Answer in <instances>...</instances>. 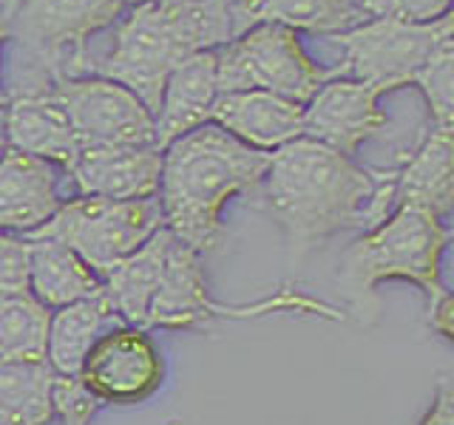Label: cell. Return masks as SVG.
<instances>
[{"mask_svg":"<svg viewBox=\"0 0 454 425\" xmlns=\"http://www.w3.org/2000/svg\"><path fill=\"white\" fill-rule=\"evenodd\" d=\"M216 97V49L199 51L184 60L165 85L162 105L153 117L156 148L165 151L174 139L210 122V108Z\"/></svg>","mask_w":454,"mask_h":425,"instance_id":"cell-17","label":"cell"},{"mask_svg":"<svg viewBox=\"0 0 454 425\" xmlns=\"http://www.w3.org/2000/svg\"><path fill=\"white\" fill-rule=\"evenodd\" d=\"M26 238V236H23ZM28 241V290L43 306L63 309L91 298L103 287L94 269L80 255L54 238H26Z\"/></svg>","mask_w":454,"mask_h":425,"instance_id":"cell-20","label":"cell"},{"mask_svg":"<svg viewBox=\"0 0 454 425\" xmlns=\"http://www.w3.org/2000/svg\"><path fill=\"white\" fill-rule=\"evenodd\" d=\"M51 382L46 360H0V425H49Z\"/></svg>","mask_w":454,"mask_h":425,"instance_id":"cell-23","label":"cell"},{"mask_svg":"<svg viewBox=\"0 0 454 425\" xmlns=\"http://www.w3.org/2000/svg\"><path fill=\"white\" fill-rule=\"evenodd\" d=\"M270 153L253 151L213 122L193 128L162 151L160 202L165 227L191 250L213 252L224 241L222 212L233 196L259 190Z\"/></svg>","mask_w":454,"mask_h":425,"instance_id":"cell-2","label":"cell"},{"mask_svg":"<svg viewBox=\"0 0 454 425\" xmlns=\"http://www.w3.org/2000/svg\"><path fill=\"white\" fill-rule=\"evenodd\" d=\"M12 37V6H9V0H6V6L4 12H0V46H4V40ZM9 103V97L4 91V82H0V108H6Z\"/></svg>","mask_w":454,"mask_h":425,"instance_id":"cell-31","label":"cell"},{"mask_svg":"<svg viewBox=\"0 0 454 425\" xmlns=\"http://www.w3.org/2000/svg\"><path fill=\"white\" fill-rule=\"evenodd\" d=\"M170 241H174V233L162 227L151 241H145L103 278L99 292L125 326H142L145 329L148 309L165 275Z\"/></svg>","mask_w":454,"mask_h":425,"instance_id":"cell-18","label":"cell"},{"mask_svg":"<svg viewBox=\"0 0 454 425\" xmlns=\"http://www.w3.org/2000/svg\"><path fill=\"white\" fill-rule=\"evenodd\" d=\"M122 4L128 6V4H131V6H139V4H148V0H122Z\"/></svg>","mask_w":454,"mask_h":425,"instance_id":"cell-33","label":"cell"},{"mask_svg":"<svg viewBox=\"0 0 454 425\" xmlns=\"http://www.w3.org/2000/svg\"><path fill=\"white\" fill-rule=\"evenodd\" d=\"M51 309L32 292L0 301V360L43 363L49 352Z\"/></svg>","mask_w":454,"mask_h":425,"instance_id":"cell-24","label":"cell"},{"mask_svg":"<svg viewBox=\"0 0 454 425\" xmlns=\"http://www.w3.org/2000/svg\"><path fill=\"white\" fill-rule=\"evenodd\" d=\"M236 0H148L117 28L114 49L89 74L134 91L156 117L170 74L199 51L222 49L236 37Z\"/></svg>","mask_w":454,"mask_h":425,"instance_id":"cell-3","label":"cell"},{"mask_svg":"<svg viewBox=\"0 0 454 425\" xmlns=\"http://www.w3.org/2000/svg\"><path fill=\"white\" fill-rule=\"evenodd\" d=\"M114 326H122V321L114 315L103 292L82 298V301L68 304L63 309H54L46 363L54 368V375H77L85 354Z\"/></svg>","mask_w":454,"mask_h":425,"instance_id":"cell-22","label":"cell"},{"mask_svg":"<svg viewBox=\"0 0 454 425\" xmlns=\"http://www.w3.org/2000/svg\"><path fill=\"white\" fill-rule=\"evenodd\" d=\"M82 196L134 202V198L160 196L162 151L153 145L89 148L68 167Z\"/></svg>","mask_w":454,"mask_h":425,"instance_id":"cell-12","label":"cell"},{"mask_svg":"<svg viewBox=\"0 0 454 425\" xmlns=\"http://www.w3.org/2000/svg\"><path fill=\"white\" fill-rule=\"evenodd\" d=\"M236 37L253 26L276 23L293 32H324L340 35L361 26L366 14L358 0H236Z\"/></svg>","mask_w":454,"mask_h":425,"instance_id":"cell-21","label":"cell"},{"mask_svg":"<svg viewBox=\"0 0 454 425\" xmlns=\"http://www.w3.org/2000/svg\"><path fill=\"white\" fill-rule=\"evenodd\" d=\"M28 241L23 236L0 233V301L28 290Z\"/></svg>","mask_w":454,"mask_h":425,"instance_id":"cell-28","label":"cell"},{"mask_svg":"<svg viewBox=\"0 0 454 425\" xmlns=\"http://www.w3.org/2000/svg\"><path fill=\"white\" fill-rule=\"evenodd\" d=\"M415 85L429 105L432 125L454 131V35L440 40L429 63L415 77Z\"/></svg>","mask_w":454,"mask_h":425,"instance_id":"cell-25","label":"cell"},{"mask_svg":"<svg viewBox=\"0 0 454 425\" xmlns=\"http://www.w3.org/2000/svg\"><path fill=\"white\" fill-rule=\"evenodd\" d=\"M429 326L443 340L454 344V292L443 290L434 301H429Z\"/></svg>","mask_w":454,"mask_h":425,"instance_id":"cell-30","label":"cell"},{"mask_svg":"<svg viewBox=\"0 0 454 425\" xmlns=\"http://www.w3.org/2000/svg\"><path fill=\"white\" fill-rule=\"evenodd\" d=\"M12 37L51 80L85 77V40L120 18L122 0H9Z\"/></svg>","mask_w":454,"mask_h":425,"instance_id":"cell-7","label":"cell"},{"mask_svg":"<svg viewBox=\"0 0 454 425\" xmlns=\"http://www.w3.org/2000/svg\"><path fill=\"white\" fill-rule=\"evenodd\" d=\"M454 233L418 205H397L387 219L364 230L340 255L338 290L347 298L349 315L369 326L378 315L375 290L383 281H409L434 301L443 292V252Z\"/></svg>","mask_w":454,"mask_h":425,"instance_id":"cell-4","label":"cell"},{"mask_svg":"<svg viewBox=\"0 0 454 425\" xmlns=\"http://www.w3.org/2000/svg\"><path fill=\"white\" fill-rule=\"evenodd\" d=\"M449 35H454L451 12L434 23L369 18L349 32L335 35L338 46L344 49V63L335 66V71L338 77L375 85L383 94L415 85L420 68Z\"/></svg>","mask_w":454,"mask_h":425,"instance_id":"cell-8","label":"cell"},{"mask_svg":"<svg viewBox=\"0 0 454 425\" xmlns=\"http://www.w3.org/2000/svg\"><path fill=\"white\" fill-rule=\"evenodd\" d=\"M335 77V68H321L309 60L301 40L287 26H253L216 49L219 94L259 89L307 105L321 91V85Z\"/></svg>","mask_w":454,"mask_h":425,"instance_id":"cell-6","label":"cell"},{"mask_svg":"<svg viewBox=\"0 0 454 425\" xmlns=\"http://www.w3.org/2000/svg\"><path fill=\"white\" fill-rule=\"evenodd\" d=\"M366 20L389 18L403 23H434L451 12L454 0H358Z\"/></svg>","mask_w":454,"mask_h":425,"instance_id":"cell-27","label":"cell"},{"mask_svg":"<svg viewBox=\"0 0 454 425\" xmlns=\"http://www.w3.org/2000/svg\"><path fill=\"white\" fill-rule=\"evenodd\" d=\"M0 113H4V108H0Z\"/></svg>","mask_w":454,"mask_h":425,"instance_id":"cell-35","label":"cell"},{"mask_svg":"<svg viewBox=\"0 0 454 425\" xmlns=\"http://www.w3.org/2000/svg\"><path fill=\"white\" fill-rule=\"evenodd\" d=\"M6 148H9V145H6V136H4V128H0V156H4V153H6Z\"/></svg>","mask_w":454,"mask_h":425,"instance_id":"cell-32","label":"cell"},{"mask_svg":"<svg viewBox=\"0 0 454 425\" xmlns=\"http://www.w3.org/2000/svg\"><path fill=\"white\" fill-rule=\"evenodd\" d=\"M60 205L57 167L37 156L6 148L0 156V233H35L60 210Z\"/></svg>","mask_w":454,"mask_h":425,"instance_id":"cell-15","label":"cell"},{"mask_svg":"<svg viewBox=\"0 0 454 425\" xmlns=\"http://www.w3.org/2000/svg\"><path fill=\"white\" fill-rule=\"evenodd\" d=\"M418 425H454V382L440 380L432 406L426 408Z\"/></svg>","mask_w":454,"mask_h":425,"instance_id":"cell-29","label":"cell"},{"mask_svg":"<svg viewBox=\"0 0 454 425\" xmlns=\"http://www.w3.org/2000/svg\"><path fill=\"white\" fill-rule=\"evenodd\" d=\"M250 202L273 219L290 259L301 261L347 230H372L395 210V167L372 170L349 156L298 136L270 153L267 174Z\"/></svg>","mask_w":454,"mask_h":425,"instance_id":"cell-1","label":"cell"},{"mask_svg":"<svg viewBox=\"0 0 454 425\" xmlns=\"http://www.w3.org/2000/svg\"><path fill=\"white\" fill-rule=\"evenodd\" d=\"M0 128H4L9 148L66 170L82 153L66 108L46 89L9 97L4 113H0Z\"/></svg>","mask_w":454,"mask_h":425,"instance_id":"cell-14","label":"cell"},{"mask_svg":"<svg viewBox=\"0 0 454 425\" xmlns=\"http://www.w3.org/2000/svg\"><path fill=\"white\" fill-rule=\"evenodd\" d=\"M380 89L349 77H335L304 105V136L355 156L366 139H372L387 125V113L378 108Z\"/></svg>","mask_w":454,"mask_h":425,"instance_id":"cell-11","label":"cell"},{"mask_svg":"<svg viewBox=\"0 0 454 425\" xmlns=\"http://www.w3.org/2000/svg\"><path fill=\"white\" fill-rule=\"evenodd\" d=\"M207 283L199 252L174 236L168 250V264L160 290L148 309L145 329H199V315L207 301Z\"/></svg>","mask_w":454,"mask_h":425,"instance_id":"cell-19","label":"cell"},{"mask_svg":"<svg viewBox=\"0 0 454 425\" xmlns=\"http://www.w3.org/2000/svg\"><path fill=\"white\" fill-rule=\"evenodd\" d=\"M451 14H454V6H451Z\"/></svg>","mask_w":454,"mask_h":425,"instance_id":"cell-34","label":"cell"},{"mask_svg":"<svg viewBox=\"0 0 454 425\" xmlns=\"http://www.w3.org/2000/svg\"><path fill=\"white\" fill-rule=\"evenodd\" d=\"M210 122L253 151L273 153L304 136V105L270 91L219 94L210 108Z\"/></svg>","mask_w":454,"mask_h":425,"instance_id":"cell-13","label":"cell"},{"mask_svg":"<svg viewBox=\"0 0 454 425\" xmlns=\"http://www.w3.org/2000/svg\"><path fill=\"white\" fill-rule=\"evenodd\" d=\"M165 227L160 196L114 202L80 196L63 202L54 216L26 238H54L74 250L99 278L137 252Z\"/></svg>","mask_w":454,"mask_h":425,"instance_id":"cell-5","label":"cell"},{"mask_svg":"<svg viewBox=\"0 0 454 425\" xmlns=\"http://www.w3.org/2000/svg\"><path fill=\"white\" fill-rule=\"evenodd\" d=\"M77 377L103 406H139L162 389L165 360L142 326H114L85 354Z\"/></svg>","mask_w":454,"mask_h":425,"instance_id":"cell-10","label":"cell"},{"mask_svg":"<svg viewBox=\"0 0 454 425\" xmlns=\"http://www.w3.org/2000/svg\"><path fill=\"white\" fill-rule=\"evenodd\" d=\"M397 205H418L440 219L454 212V131L432 125L420 145L395 167Z\"/></svg>","mask_w":454,"mask_h":425,"instance_id":"cell-16","label":"cell"},{"mask_svg":"<svg viewBox=\"0 0 454 425\" xmlns=\"http://www.w3.org/2000/svg\"><path fill=\"white\" fill-rule=\"evenodd\" d=\"M46 91L66 108L82 151L120 145L156 148L153 113L125 85L91 74L51 80Z\"/></svg>","mask_w":454,"mask_h":425,"instance_id":"cell-9","label":"cell"},{"mask_svg":"<svg viewBox=\"0 0 454 425\" xmlns=\"http://www.w3.org/2000/svg\"><path fill=\"white\" fill-rule=\"evenodd\" d=\"M103 403L82 386L77 375H54L51 382V417L60 425H91Z\"/></svg>","mask_w":454,"mask_h":425,"instance_id":"cell-26","label":"cell"}]
</instances>
